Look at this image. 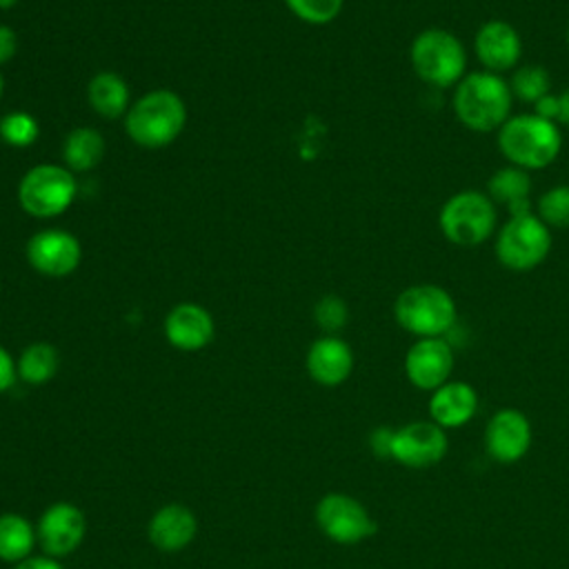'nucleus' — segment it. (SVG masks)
Returning a JSON list of instances; mask_svg holds the SVG:
<instances>
[{"label": "nucleus", "instance_id": "13", "mask_svg": "<svg viewBox=\"0 0 569 569\" xmlns=\"http://www.w3.org/2000/svg\"><path fill=\"white\" fill-rule=\"evenodd\" d=\"M533 442L529 418L513 407L498 409L485 425V449L498 465L520 462Z\"/></svg>", "mask_w": 569, "mask_h": 569}, {"label": "nucleus", "instance_id": "32", "mask_svg": "<svg viewBox=\"0 0 569 569\" xmlns=\"http://www.w3.org/2000/svg\"><path fill=\"white\" fill-rule=\"evenodd\" d=\"M18 380L16 358L0 345V393L9 391V387Z\"/></svg>", "mask_w": 569, "mask_h": 569}, {"label": "nucleus", "instance_id": "8", "mask_svg": "<svg viewBox=\"0 0 569 569\" xmlns=\"http://www.w3.org/2000/svg\"><path fill=\"white\" fill-rule=\"evenodd\" d=\"M78 196V180L71 169L56 162L31 167L18 182V204L33 218L62 216Z\"/></svg>", "mask_w": 569, "mask_h": 569}, {"label": "nucleus", "instance_id": "19", "mask_svg": "<svg viewBox=\"0 0 569 569\" xmlns=\"http://www.w3.org/2000/svg\"><path fill=\"white\" fill-rule=\"evenodd\" d=\"M478 391L465 380H447L429 396L431 420L447 429H460L478 413Z\"/></svg>", "mask_w": 569, "mask_h": 569}, {"label": "nucleus", "instance_id": "3", "mask_svg": "<svg viewBox=\"0 0 569 569\" xmlns=\"http://www.w3.org/2000/svg\"><path fill=\"white\" fill-rule=\"evenodd\" d=\"M398 327L416 338H447L458 322L453 296L433 282L405 287L393 300Z\"/></svg>", "mask_w": 569, "mask_h": 569}, {"label": "nucleus", "instance_id": "1", "mask_svg": "<svg viewBox=\"0 0 569 569\" xmlns=\"http://www.w3.org/2000/svg\"><path fill=\"white\" fill-rule=\"evenodd\" d=\"M513 102L507 78L485 69L467 71L451 96L456 120L476 133L498 131L513 116Z\"/></svg>", "mask_w": 569, "mask_h": 569}, {"label": "nucleus", "instance_id": "37", "mask_svg": "<svg viewBox=\"0 0 569 569\" xmlns=\"http://www.w3.org/2000/svg\"><path fill=\"white\" fill-rule=\"evenodd\" d=\"M567 51H569V22H567Z\"/></svg>", "mask_w": 569, "mask_h": 569}, {"label": "nucleus", "instance_id": "18", "mask_svg": "<svg viewBox=\"0 0 569 569\" xmlns=\"http://www.w3.org/2000/svg\"><path fill=\"white\" fill-rule=\"evenodd\" d=\"M198 533L196 513L180 502L162 505L147 525L149 542L162 553H178L193 542Z\"/></svg>", "mask_w": 569, "mask_h": 569}, {"label": "nucleus", "instance_id": "11", "mask_svg": "<svg viewBox=\"0 0 569 569\" xmlns=\"http://www.w3.org/2000/svg\"><path fill=\"white\" fill-rule=\"evenodd\" d=\"M449 449V438L433 420H413L393 429L391 460L409 469L436 467Z\"/></svg>", "mask_w": 569, "mask_h": 569}, {"label": "nucleus", "instance_id": "30", "mask_svg": "<svg viewBox=\"0 0 569 569\" xmlns=\"http://www.w3.org/2000/svg\"><path fill=\"white\" fill-rule=\"evenodd\" d=\"M391 440H393V429L387 425L376 427L369 433V449L378 458H391Z\"/></svg>", "mask_w": 569, "mask_h": 569}, {"label": "nucleus", "instance_id": "35", "mask_svg": "<svg viewBox=\"0 0 569 569\" xmlns=\"http://www.w3.org/2000/svg\"><path fill=\"white\" fill-rule=\"evenodd\" d=\"M18 4V0H0V11H9Z\"/></svg>", "mask_w": 569, "mask_h": 569}, {"label": "nucleus", "instance_id": "36", "mask_svg": "<svg viewBox=\"0 0 569 569\" xmlns=\"http://www.w3.org/2000/svg\"><path fill=\"white\" fill-rule=\"evenodd\" d=\"M2 93H4V76L0 71V98H2Z\"/></svg>", "mask_w": 569, "mask_h": 569}, {"label": "nucleus", "instance_id": "26", "mask_svg": "<svg viewBox=\"0 0 569 569\" xmlns=\"http://www.w3.org/2000/svg\"><path fill=\"white\" fill-rule=\"evenodd\" d=\"M40 138V122L33 113L16 109L0 118V140L9 147L24 149Z\"/></svg>", "mask_w": 569, "mask_h": 569}, {"label": "nucleus", "instance_id": "12", "mask_svg": "<svg viewBox=\"0 0 569 569\" xmlns=\"http://www.w3.org/2000/svg\"><path fill=\"white\" fill-rule=\"evenodd\" d=\"M38 547L51 558L71 556L84 540L87 518L82 509L69 500L51 502L36 522Z\"/></svg>", "mask_w": 569, "mask_h": 569}, {"label": "nucleus", "instance_id": "24", "mask_svg": "<svg viewBox=\"0 0 569 569\" xmlns=\"http://www.w3.org/2000/svg\"><path fill=\"white\" fill-rule=\"evenodd\" d=\"M60 369V353L51 342L38 340L27 345L16 358L18 378L31 387L49 382Z\"/></svg>", "mask_w": 569, "mask_h": 569}, {"label": "nucleus", "instance_id": "31", "mask_svg": "<svg viewBox=\"0 0 569 569\" xmlns=\"http://www.w3.org/2000/svg\"><path fill=\"white\" fill-rule=\"evenodd\" d=\"M18 44V33L9 24H0V67L13 60Z\"/></svg>", "mask_w": 569, "mask_h": 569}, {"label": "nucleus", "instance_id": "17", "mask_svg": "<svg viewBox=\"0 0 569 569\" xmlns=\"http://www.w3.org/2000/svg\"><path fill=\"white\" fill-rule=\"evenodd\" d=\"M353 349L340 336H320L316 338L305 356L307 373L320 387H338L353 371Z\"/></svg>", "mask_w": 569, "mask_h": 569}, {"label": "nucleus", "instance_id": "4", "mask_svg": "<svg viewBox=\"0 0 569 569\" xmlns=\"http://www.w3.org/2000/svg\"><path fill=\"white\" fill-rule=\"evenodd\" d=\"M187 124V104L171 89H153L136 98L124 116L127 136L144 149L171 144Z\"/></svg>", "mask_w": 569, "mask_h": 569}, {"label": "nucleus", "instance_id": "25", "mask_svg": "<svg viewBox=\"0 0 569 569\" xmlns=\"http://www.w3.org/2000/svg\"><path fill=\"white\" fill-rule=\"evenodd\" d=\"M509 89L513 93V100H520L525 104H536L540 98L551 93V73L547 67L538 62L518 64L511 76L507 78Z\"/></svg>", "mask_w": 569, "mask_h": 569}, {"label": "nucleus", "instance_id": "34", "mask_svg": "<svg viewBox=\"0 0 569 569\" xmlns=\"http://www.w3.org/2000/svg\"><path fill=\"white\" fill-rule=\"evenodd\" d=\"M558 124H569V87L558 93Z\"/></svg>", "mask_w": 569, "mask_h": 569}, {"label": "nucleus", "instance_id": "28", "mask_svg": "<svg viewBox=\"0 0 569 569\" xmlns=\"http://www.w3.org/2000/svg\"><path fill=\"white\" fill-rule=\"evenodd\" d=\"M284 4L307 24H329L340 16L345 0H284Z\"/></svg>", "mask_w": 569, "mask_h": 569}, {"label": "nucleus", "instance_id": "5", "mask_svg": "<svg viewBox=\"0 0 569 569\" xmlns=\"http://www.w3.org/2000/svg\"><path fill=\"white\" fill-rule=\"evenodd\" d=\"M409 64L427 87L453 89L467 73V49L453 31L427 27L409 44Z\"/></svg>", "mask_w": 569, "mask_h": 569}, {"label": "nucleus", "instance_id": "2", "mask_svg": "<svg viewBox=\"0 0 569 569\" xmlns=\"http://www.w3.org/2000/svg\"><path fill=\"white\" fill-rule=\"evenodd\" d=\"M496 142L507 164H516L531 173L547 169L558 160L562 149V133L556 122L529 111L513 113L496 131Z\"/></svg>", "mask_w": 569, "mask_h": 569}, {"label": "nucleus", "instance_id": "27", "mask_svg": "<svg viewBox=\"0 0 569 569\" xmlns=\"http://www.w3.org/2000/svg\"><path fill=\"white\" fill-rule=\"evenodd\" d=\"M536 216L553 231L569 229V184H553L533 204Z\"/></svg>", "mask_w": 569, "mask_h": 569}, {"label": "nucleus", "instance_id": "23", "mask_svg": "<svg viewBox=\"0 0 569 569\" xmlns=\"http://www.w3.org/2000/svg\"><path fill=\"white\" fill-rule=\"evenodd\" d=\"M38 545L36 525L18 511L0 513V560L18 565L33 556Z\"/></svg>", "mask_w": 569, "mask_h": 569}, {"label": "nucleus", "instance_id": "10", "mask_svg": "<svg viewBox=\"0 0 569 569\" xmlns=\"http://www.w3.org/2000/svg\"><path fill=\"white\" fill-rule=\"evenodd\" d=\"M27 262L33 271L47 278L71 276L82 260L80 240L60 227H47L36 231L27 240Z\"/></svg>", "mask_w": 569, "mask_h": 569}, {"label": "nucleus", "instance_id": "29", "mask_svg": "<svg viewBox=\"0 0 569 569\" xmlns=\"http://www.w3.org/2000/svg\"><path fill=\"white\" fill-rule=\"evenodd\" d=\"M313 320L325 333L338 336V331L349 322V307L340 296L327 293L313 305Z\"/></svg>", "mask_w": 569, "mask_h": 569}, {"label": "nucleus", "instance_id": "21", "mask_svg": "<svg viewBox=\"0 0 569 569\" xmlns=\"http://www.w3.org/2000/svg\"><path fill=\"white\" fill-rule=\"evenodd\" d=\"M89 107L104 120L124 118L131 107L127 80L116 71H98L87 84Z\"/></svg>", "mask_w": 569, "mask_h": 569}, {"label": "nucleus", "instance_id": "20", "mask_svg": "<svg viewBox=\"0 0 569 569\" xmlns=\"http://www.w3.org/2000/svg\"><path fill=\"white\" fill-rule=\"evenodd\" d=\"M533 180L531 173L516 167V164H502L498 167L489 180L485 193L493 200L496 207H505L509 216H520L533 211Z\"/></svg>", "mask_w": 569, "mask_h": 569}, {"label": "nucleus", "instance_id": "9", "mask_svg": "<svg viewBox=\"0 0 569 569\" xmlns=\"http://www.w3.org/2000/svg\"><path fill=\"white\" fill-rule=\"evenodd\" d=\"M318 529L338 545H358L378 529L371 511L351 493L329 491L313 509Z\"/></svg>", "mask_w": 569, "mask_h": 569}, {"label": "nucleus", "instance_id": "6", "mask_svg": "<svg viewBox=\"0 0 569 569\" xmlns=\"http://www.w3.org/2000/svg\"><path fill=\"white\" fill-rule=\"evenodd\" d=\"M438 229L456 247H478L496 236L498 207L480 189L456 191L438 211Z\"/></svg>", "mask_w": 569, "mask_h": 569}, {"label": "nucleus", "instance_id": "15", "mask_svg": "<svg viewBox=\"0 0 569 569\" xmlns=\"http://www.w3.org/2000/svg\"><path fill=\"white\" fill-rule=\"evenodd\" d=\"M473 53L485 71H513L522 58L520 31L500 18L485 20L473 33Z\"/></svg>", "mask_w": 569, "mask_h": 569}, {"label": "nucleus", "instance_id": "38", "mask_svg": "<svg viewBox=\"0 0 569 569\" xmlns=\"http://www.w3.org/2000/svg\"><path fill=\"white\" fill-rule=\"evenodd\" d=\"M91 569H93V567H91Z\"/></svg>", "mask_w": 569, "mask_h": 569}, {"label": "nucleus", "instance_id": "14", "mask_svg": "<svg viewBox=\"0 0 569 569\" xmlns=\"http://www.w3.org/2000/svg\"><path fill=\"white\" fill-rule=\"evenodd\" d=\"M456 353L447 338H416L405 353V376L420 391H433L451 380Z\"/></svg>", "mask_w": 569, "mask_h": 569}, {"label": "nucleus", "instance_id": "22", "mask_svg": "<svg viewBox=\"0 0 569 569\" xmlns=\"http://www.w3.org/2000/svg\"><path fill=\"white\" fill-rule=\"evenodd\" d=\"M104 151L107 142L98 129L76 127L67 133L62 142V162L73 173H87L100 164Z\"/></svg>", "mask_w": 569, "mask_h": 569}, {"label": "nucleus", "instance_id": "33", "mask_svg": "<svg viewBox=\"0 0 569 569\" xmlns=\"http://www.w3.org/2000/svg\"><path fill=\"white\" fill-rule=\"evenodd\" d=\"M13 569H64V567L60 565L58 558H51V556H47V553H40V556H29V558H24L22 562L13 565Z\"/></svg>", "mask_w": 569, "mask_h": 569}, {"label": "nucleus", "instance_id": "16", "mask_svg": "<svg viewBox=\"0 0 569 569\" xmlns=\"http://www.w3.org/2000/svg\"><path fill=\"white\" fill-rule=\"evenodd\" d=\"M162 331L167 342L178 351H200L216 336L213 316L198 302H180L164 316Z\"/></svg>", "mask_w": 569, "mask_h": 569}, {"label": "nucleus", "instance_id": "7", "mask_svg": "<svg viewBox=\"0 0 569 569\" xmlns=\"http://www.w3.org/2000/svg\"><path fill=\"white\" fill-rule=\"evenodd\" d=\"M551 229L536 216V211L509 216L493 236L496 260L509 271H531L540 267L551 253Z\"/></svg>", "mask_w": 569, "mask_h": 569}]
</instances>
